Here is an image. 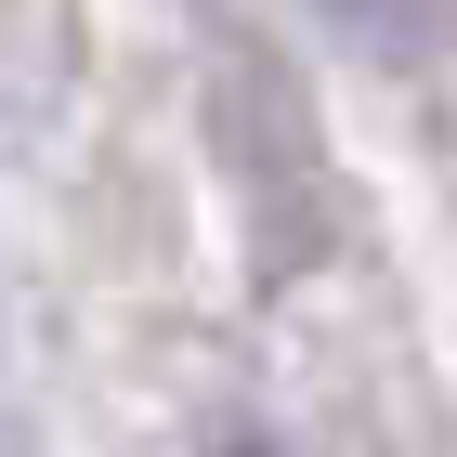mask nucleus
I'll use <instances>...</instances> for the list:
<instances>
[{
    "label": "nucleus",
    "instance_id": "obj_1",
    "mask_svg": "<svg viewBox=\"0 0 457 457\" xmlns=\"http://www.w3.org/2000/svg\"><path fill=\"white\" fill-rule=\"evenodd\" d=\"M340 39H366L379 66H419V53H445V13L457 0H314Z\"/></svg>",
    "mask_w": 457,
    "mask_h": 457
},
{
    "label": "nucleus",
    "instance_id": "obj_2",
    "mask_svg": "<svg viewBox=\"0 0 457 457\" xmlns=\"http://www.w3.org/2000/svg\"><path fill=\"white\" fill-rule=\"evenodd\" d=\"M236 457H287V445H236Z\"/></svg>",
    "mask_w": 457,
    "mask_h": 457
}]
</instances>
